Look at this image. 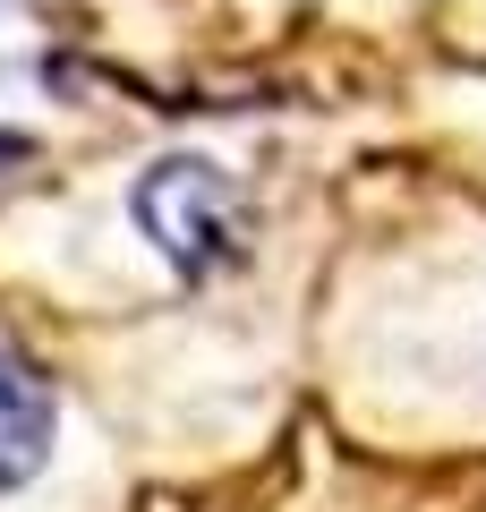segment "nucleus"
I'll list each match as a JSON object with an SVG mask.
<instances>
[{
	"instance_id": "obj_1",
	"label": "nucleus",
	"mask_w": 486,
	"mask_h": 512,
	"mask_svg": "<svg viewBox=\"0 0 486 512\" xmlns=\"http://www.w3.org/2000/svg\"><path fill=\"white\" fill-rule=\"evenodd\" d=\"M137 222L145 239H154L180 274H214V265H231L239 256V222H248V205H239V188L222 180L214 163H154L137 180Z\"/></svg>"
},
{
	"instance_id": "obj_2",
	"label": "nucleus",
	"mask_w": 486,
	"mask_h": 512,
	"mask_svg": "<svg viewBox=\"0 0 486 512\" xmlns=\"http://www.w3.org/2000/svg\"><path fill=\"white\" fill-rule=\"evenodd\" d=\"M52 453V393L26 359L0 350V487H26Z\"/></svg>"
}]
</instances>
